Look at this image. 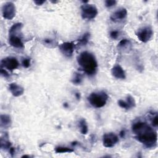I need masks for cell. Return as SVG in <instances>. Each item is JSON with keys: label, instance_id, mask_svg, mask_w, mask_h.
Wrapping results in <instances>:
<instances>
[{"label": "cell", "instance_id": "cell-6", "mask_svg": "<svg viewBox=\"0 0 158 158\" xmlns=\"http://www.w3.org/2000/svg\"><path fill=\"white\" fill-rule=\"evenodd\" d=\"M153 31L150 26H146L140 29L137 33L138 38L143 43H146L150 41L153 36Z\"/></svg>", "mask_w": 158, "mask_h": 158}, {"label": "cell", "instance_id": "cell-7", "mask_svg": "<svg viewBox=\"0 0 158 158\" xmlns=\"http://www.w3.org/2000/svg\"><path fill=\"white\" fill-rule=\"evenodd\" d=\"M119 142V137L112 132L105 133L103 137V144L106 148H112Z\"/></svg>", "mask_w": 158, "mask_h": 158}, {"label": "cell", "instance_id": "cell-10", "mask_svg": "<svg viewBox=\"0 0 158 158\" xmlns=\"http://www.w3.org/2000/svg\"><path fill=\"white\" fill-rule=\"evenodd\" d=\"M127 16V11L125 8H122L116 10L111 14L110 19L114 22H120L125 19Z\"/></svg>", "mask_w": 158, "mask_h": 158}, {"label": "cell", "instance_id": "cell-11", "mask_svg": "<svg viewBox=\"0 0 158 158\" xmlns=\"http://www.w3.org/2000/svg\"><path fill=\"white\" fill-rule=\"evenodd\" d=\"M8 89L12 94L15 97H19L22 96L24 93V88L21 85L16 83H11L8 87Z\"/></svg>", "mask_w": 158, "mask_h": 158}, {"label": "cell", "instance_id": "cell-5", "mask_svg": "<svg viewBox=\"0 0 158 158\" xmlns=\"http://www.w3.org/2000/svg\"><path fill=\"white\" fill-rule=\"evenodd\" d=\"M2 14L4 19L12 20L16 14V8L12 2H7L2 7Z\"/></svg>", "mask_w": 158, "mask_h": 158}, {"label": "cell", "instance_id": "cell-23", "mask_svg": "<svg viewBox=\"0 0 158 158\" xmlns=\"http://www.w3.org/2000/svg\"><path fill=\"white\" fill-rule=\"evenodd\" d=\"M118 105L120 107L123 108V109H125L126 110H129L130 109V107L128 103L127 102V101H125L122 100H120L118 101Z\"/></svg>", "mask_w": 158, "mask_h": 158}, {"label": "cell", "instance_id": "cell-13", "mask_svg": "<svg viewBox=\"0 0 158 158\" xmlns=\"http://www.w3.org/2000/svg\"><path fill=\"white\" fill-rule=\"evenodd\" d=\"M111 74L115 78L117 79L124 80L126 78L125 71L124 70L122 67L119 64L116 65L112 67L111 70Z\"/></svg>", "mask_w": 158, "mask_h": 158}, {"label": "cell", "instance_id": "cell-32", "mask_svg": "<svg viewBox=\"0 0 158 158\" xmlns=\"http://www.w3.org/2000/svg\"><path fill=\"white\" fill-rule=\"evenodd\" d=\"M125 131L124 130H122V131H120L119 135L121 138H124L125 137Z\"/></svg>", "mask_w": 158, "mask_h": 158}, {"label": "cell", "instance_id": "cell-30", "mask_svg": "<svg viewBox=\"0 0 158 158\" xmlns=\"http://www.w3.org/2000/svg\"><path fill=\"white\" fill-rule=\"evenodd\" d=\"M44 42L45 44H52L53 43V40L51 39H45L44 40Z\"/></svg>", "mask_w": 158, "mask_h": 158}, {"label": "cell", "instance_id": "cell-22", "mask_svg": "<svg viewBox=\"0 0 158 158\" xmlns=\"http://www.w3.org/2000/svg\"><path fill=\"white\" fill-rule=\"evenodd\" d=\"M130 44V42L129 40L124 39L122 40H121V41L119 42V43L118 44V48L123 49L129 47Z\"/></svg>", "mask_w": 158, "mask_h": 158}, {"label": "cell", "instance_id": "cell-15", "mask_svg": "<svg viewBox=\"0 0 158 158\" xmlns=\"http://www.w3.org/2000/svg\"><path fill=\"white\" fill-rule=\"evenodd\" d=\"M23 27V24L22 23H16L13 25L11 29H10V31H9V35H19V33Z\"/></svg>", "mask_w": 158, "mask_h": 158}, {"label": "cell", "instance_id": "cell-26", "mask_svg": "<svg viewBox=\"0 0 158 158\" xmlns=\"http://www.w3.org/2000/svg\"><path fill=\"white\" fill-rule=\"evenodd\" d=\"M119 35V31H117V30L112 31L110 33L111 38H112V39H114V40H116V39H117V38H118Z\"/></svg>", "mask_w": 158, "mask_h": 158}, {"label": "cell", "instance_id": "cell-2", "mask_svg": "<svg viewBox=\"0 0 158 158\" xmlns=\"http://www.w3.org/2000/svg\"><path fill=\"white\" fill-rule=\"evenodd\" d=\"M77 61L80 69L88 75L95 74L98 68V62L92 53L88 51L81 53L77 57Z\"/></svg>", "mask_w": 158, "mask_h": 158}, {"label": "cell", "instance_id": "cell-14", "mask_svg": "<svg viewBox=\"0 0 158 158\" xmlns=\"http://www.w3.org/2000/svg\"><path fill=\"white\" fill-rule=\"evenodd\" d=\"M0 124H1V127L2 128H10L12 124L11 116L7 114H1L0 116Z\"/></svg>", "mask_w": 158, "mask_h": 158}, {"label": "cell", "instance_id": "cell-34", "mask_svg": "<svg viewBox=\"0 0 158 158\" xmlns=\"http://www.w3.org/2000/svg\"><path fill=\"white\" fill-rule=\"evenodd\" d=\"M64 107H68V105H67V103H64Z\"/></svg>", "mask_w": 158, "mask_h": 158}, {"label": "cell", "instance_id": "cell-31", "mask_svg": "<svg viewBox=\"0 0 158 158\" xmlns=\"http://www.w3.org/2000/svg\"><path fill=\"white\" fill-rule=\"evenodd\" d=\"M9 151H10V153L11 154V155L12 156H14V154L15 153V148H13V147H11L10 148V150H9Z\"/></svg>", "mask_w": 158, "mask_h": 158}, {"label": "cell", "instance_id": "cell-8", "mask_svg": "<svg viewBox=\"0 0 158 158\" xmlns=\"http://www.w3.org/2000/svg\"><path fill=\"white\" fill-rule=\"evenodd\" d=\"M19 66V61L16 57H8L3 59L1 61V67L10 71L16 69Z\"/></svg>", "mask_w": 158, "mask_h": 158}, {"label": "cell", "instance_id": "cell-16", "mask_svg": "<svg viewBox=\"0 0 158 158\" xmlns=\"http://www.w3.org/2000/svg\"><path fill=\"white\" fill-rule=\"evenodd\" d=\"M82 75L78 72H75L71 79V82L74 85H78L82 82Z\"/></svg>", "mask_w": 158, "mask_h": 158}, {"label": "cell", "instance_id": "cell-12", "mask_svg": "<svg viewBox=\"0 0 158 158\" xmlns=\"http://www.w3.org/2000/svg\"><path fill=\"white\" fill-rule=\"evenodd\" d=\"M9 44L12 47L16 48H24V43L22 42L21 38L19 37V35H11L9 37L8 40Z\"/></svg>", "mask_w": 158, "mask_h": 158}, {"label": "cell", "instance_id": "cell-35", "mask_svg": "<svg viewBox=\"0 0 158 158\" xmlns=\"http://www.w3.org/2000/svg\"><path fill=\"white\" fill-rule=\"evenodd\" d=\"M30 156H28V155H24V156H22V157H29Z\"/></svg>", "mask_w": 158, "mask_h": 158}, {"label": "cell", "instance_id": "cell-28", "mask_svg": "<svg viewBox=\"0 0 158 158\" xmlns=\"http://www.w3.org/2000/svg\"><path fill=\"white\" fill-rule=\"evenodd\" d=\"M151 123H152V125H153V127H157V125H158V122H157V116L156 115L155 117H154L152 119V121H151Z\"/></svg>", "mask_w": 158, "mask_h": 158}, {"label": "cell", "instance_id": "cell-33", "mask_svg": "<svg viewBox=\"0 0 158 158\" xmlns=\"http://www.w3.org/2000/svg\"><path fill=\"white\" fill-rule=\"evenodd\" d=\"M75 95L77 99L78 100H79L80 99V94L79 93H76Z\"/></svg>", "mask_w": 158, "mask_h": 158}, {"label": "cell", "instance_id": "cell-25", "mask_svg": "<svg viewBox=\"0 0 158 158\" xmlns=\"http://www.w3.org/2000/svg\"><path fill=\"white\" fill-rule=\"evenodd\" d=\"M22 64L23 66L25 68H29V67L30 66V59H24V60L22 61Z\"/></svg>", "mask_w": 158, "mask_h": 158}, {"label": "cell", "instance_id": "cell-20", "mask_svg": "<svg viewBox=\"0 0 158 158\" xmlns=\"http://www.w3.org/2000/svg\"><path fill=\"white\" fill-rule=\"evenodd\" d=\"M90 37V33L85 34L83 35V37L79 40V43L80 45H82V46L83 45H86L88 43Z\"/></svg>", "mask_w": 158, "mask_h": 158}, {"label": "cell", "instance_id": "cell-17", "mask_svg": "<svg viewBox=\"0 0 158 158\" xmlns=\"http://www.w3.org/2000/svg\"><path fill=\"white\" fill-rule=\"evenodd\" d=\"M79 127L80 128V132L83 135H86L88 132V127L86 120L82 119L79 121Z\"/></svg>", "mask_w": 158, "mask_h": 158}, {"label": "cell", "instance_id": "cell-18", "mask_svg": "<svg viewBox=\"0 0 158 158\" xmlns=\"http://www.w3.org/2000/svg\"><path fill=\"white\" fill-rule=\"evenodd\" d=\"M74 151L71 148L68 147H64V146H57L55 148V152L56 153H73Z\"/></svg>", "mask_w": 158, "mask_h": 158}, {"label": "cell", "instance_id": "cell-1", "mask_svg": "<svg viewBox=\"0 0 158 158\" xmlns=\"http://www.w3.org/2000/svg\"><path fill=\"white\" fill-rule=\"evenodd\" d=\"M132 129L135 135V139L147 148L156 147L157 141V133L147 123L141 121L137 122L133 124Z\"/></svg>", "mask_w": 158, "mask_h": 158}, {"label": "cell", "instance_id": "cell-27", "mask_svg": "<svg viewBox=\"0 0 158 158\" xmlns=\"http://www.w3.org/2000/svg\"><path fill=\"white\" fill-rule=\"evenodd\" d=\"M0 72H1V74L2 76H3L5 78H8L10 77V74H9L8 72L4 69L3 67H1V69H0Z\"/></svg>", "mask_w": 158, "mask_h": 158}, {"label": "cell", "instance_id": "cell-29", "mask_svg": "<svg viewBox=\"0 0 158 158\" xmlns=\"http://www.w3.org/2000/svg\"><path fill=\"white\" fill-rule=\"evenodd\" d=\"M34 3L37 4V6H42L43 4L45 3V1H40V0H37V1H34Z\"/></svg>", "mask_w": 158, "mask_h": 158}, {"label": "cell", "instance_id": "cell-24", "mask_svg": "<svg viewBox=\"0 0 158 158\" xmlns=\"http://www.w3.org/2000/svg\"><path fill=\"white\" fill-rule=\"evenodd\" d=\"M117 4V1L115 0H106L105 1V6L107 8H111L115 6Z\"/></svg>", "mask_w": 158, "mask_h": 158}, {"label": "cell", "instance_id": "cell-4", "mask_svg": "<svg viewBox=\"0 0 158 158\" xmlns=\"http://www.w3.org/2000/svg\"><path fill=\"white\" fill-rule=\"evenodd\" d=\"M81 14L83 19L92 20L94 19L98 15V10L93 4H84L81 6Z\"/></svg>", "mask_w": 158, "mask_h": 158}, {"label": "cell", "instance_id": "cell-3", "mask_svg": "<svg viewBox=\"0 0 158 158\" xmlns=\"http://www.w3.org/2000/svg\"><path fill=\"white\" fill-rule=\"evenodd\" d=\"M108 100V95L105 92H93L88 97V101L93 107L101 108L105 106Z\"/></svg>", "mask_w": 158, "mask_h": 158}, {"label": "cell", "instance_id": "cell-21", "mask_svg": "<svg viewBox=\"0 0 158 158\" xmlns=\"http://www.w3.org/2000/svg\"><path fill=\"white\" fill-rule=\"evenodd\" d=\"M127 102L128 103L130 109L131 108H133L136 106V102H135L134 98L131 95H130V94H129V95L127 96Z\"/></svg>", "mask_w": 158, "mask_h": 158}, {"label": "cell", "instance_id": "cell-9", "mask_svg": "<svg viewBox=\"0 0 158 158\" xmlns=\"http://www.w3.org/2000/svg\"><path fill=\"white\" fill-rule=\"evenodd\" d=\"M60 50L65 56L70 57L72 56L74 51L75 45L72 42H65L60 45Z\"/></svg>", "mask_w": 158, "mask_h": 158}, {"label": "cell", "instance_id": "cell-19", "mask_svg": "<svg viewBox=\"0 0 158 158\" xmlns=\"http://www.w3.org/2000/svg\"><path fill=\"white\" fill-rule=\"evenodd\" d=\"M12 147V144H11V143L8 141V140H3V138H1V148L2 149H4V150H10V148Z\"/></svg>", "mask_w": 158, "mask_h": 158}]
</instances>
